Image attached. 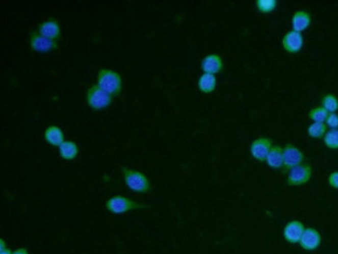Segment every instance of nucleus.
<instances>
[{"mask_svg":"<svg viewBox=\"0 0 338 254\" xmlns=\"http://www.w3.org/2000/svg\"><path fill=\"white\" fill-rule=\"evenodd\" d=\"M99 87L110 95H118L122 89L121 76L110 69H102L98 74Z\"/></svg>","mask_w":338,"mask_h":254,"instance_id":"1","label":"nucleus"},{"mask_svg":"<svg viewBox=\"0 0 338 254\" xmlns=\"http://www.w3.org/2000/svg\"><path fill=\"white\" fill-rule=\"evenodd\" d=\"M122 171L125 177V183L130 190L138 193H147L150 191L149 180L143 173L125 168Z\"/></svg>","mask_w":338,"mask_h":254,"instance_id":"2","label":"nucleus"},{"mask_svg":"<svg viewBox=\"0 0 338 254\" xmlns=\"http://www.w3.org/2000/svg\"><path fill=\"white\" fill-rule=\"evenodd\" d=\"M87 101L91 108L102 110L108 108L112 103V96L103 91L99 86H93L87 93Z\"/></svg>","mask_w":338,"mask_h":254,"instance_id":"3","label":"nucleus"},{"mask_svg":"<svg viewBox=\"0 0 338 254\" xmlns=\"http://www.w3.org/2000/svg\"><path fill=\"white\" fill-rule=\"evenodd\" d=\"M305 157L303 152L293 144H288L283 149V170L284 173L290 172L293 168L302 165Z\"/></svg>","mask_w":338,"mask_h":254,"instance_id":"4","label":"nucleus"},{"mask_svg":"<svg viewBox=\"0 0 338 254\" xmlns=\"http://www.w3.org/2000/svg\"><path fill=\"white\" fill-rule=\"evenodd\" d=\"M141 208H146V207L143 205H139V203L122 196L113 197L107 202V209L114 214H124L128 211L137 210Z\"/></svg>","mask_w":338,"mask_h":254,"instance_id":"5","label":"nucleus"},{"mask_svg":"<svg viewBox=\"0 0 338 254\" xmlns=\"http://www.w3.org/2000/svg\"><path fill=\"white\" fill-rule=\"evenodd\" d=\"M312 175V168L310 165H300L293 168L289 172L288 185L290 186H302L307 184Z\"/></svg>","mask_w":338,"mask_h":254,"instance_id":"6","label":"nucleus"},{"mask_svg":"<svg viewBox=\"0 0 338 254\" xmlns=\"http://www.w3.org/2000/svg\"><path fill=\"white\" fill-rule=\"evenodd\" d=\"M273 147V142L269 138H259L251 144L250 151L252 157L259 161V162H266L268 155Z\"/></svg>","mask_w":338,"mask_h":254,"instance_id":"7","label":"nucleus"},{"mask_svg":"<svg viewBox=\"0 0 338 254\" xmlns=\"http://www.w3.org/2000/svg\"><path fill=\"white\" fill-rule=\"evenodd\" d=\"M305 232L304 224L301 221L294 220L289 222L284 227L283 237L284 239L291 244L300 243V240Z\"/></svg>","mask_w":338,"mask_h":254,"instance_id":"8","label":"nucleus"},{"mask_svg":"<svg viewBox=\"0 0 338 254\" xmlns=\"http://www.w3.org/2000/svg\"><path fill=\"white\" fill-rule=\"evenodd\" d=\"M31 46L35 50V52L38 53H48L51 52V50H55L59 48L58 42L52 39H48L43 37L42 35H39L37 33H33L31 35Z\"/></svg>","mask_w":338,"mask_h":254,"instance_id":"9","label":"nucleus"},{"mask_svg":"<svg viewBox=\"0 0 338 254\" xmlns=\"http://www.w3.org/2000/svg\"><path fill=\"white\" fill-rule=\"evenodd\" d=\"M304 44L303 36L301 33L291 31L282 39V46L290 54H297L302 49Z\"/></svg>","mask_w":338,"mask_h":254,"instance_id":"10","label":"nucleus"},{"mask_svg":"<svg viewBox=\"0 0 338 254\" xmlns=\"http://www.w3.org/2000/svg\"><path fill=\"white\" fill-rule=\"evenodd\" d=\"M322 238L320 233L315 228H305V232L300 240V245L303 249L308 251H314L321 245Z\"/></svg>","mask_w":338,"mask_h":254,"instance_id":"11","label":"nucleus"},{"mask_svg":"<svg viewBox=\"0 0 338 254\" xmlns=\"http://www.w3.org/2000/svg\"><path fill=\"white\" fill-rule=\"evenodd\" d=\"M223 69V60L218 55L207 56L202 62V70L207 74H217Z\"/></svg>","mask_w":338,"mask_h":254,"instance_id":"12","label":"nucleus"},{"mask_svg":"<svg viewBox=\"0 0 338 254\" xmlns=\"http://www.w3.org/2000/svg\"><path fill=\"white\" fill-rule=\"evenodd\" d=\"M311 24V17L306 11H298L292 18L293 30L297 33H302L308 29Z\"/></svg>","mask_w":338,"mask_h":254,"instance_id":"13","label":"nucleus"},{"mask_svg":"<svg viewBox=\"0 0 338 254\" xmlns=\"http://www.w3.org/2000/svg\"><path fill=\"white\" fill-rule=\"evenodd\" d=\"M40 34L48 39H59L61 35V29L60 24L57 20H49L44 23H42L39 27Z\"/></svg>","mask_w":338,"mask_h":254,"instance_id":"14","label":"nucleus"},{"mask_svg":"<svg viewBox=\"0 0 338 254\" xmlns=\"http://www.w3.org/2000/svg\"><path fill=\"white\" fill-rule=\"evenodd\" d=\"M266 162L273 169L283 168V149L279 145L273 146Z\"/></svg>","mask_w":338,"mask_h":254,"instance_id":"15","label":"nucleus"},{"mask_svg":"<svg viewBox=\"0 0 338 254\" xmlns=\"http://www.w3.org/2000/svg\"><path fill=\"white\" fill-rule=\"evenodd\" d=\"M45 140L52 146H61L64 143V133L57 126H50L45 132Z\"/></svg>","mask_w":338,"mask_h":254,"instance_id":"16","label":"nucleus"},{"mask_svg":"<svg viewBox=\"0 0 338 254\" xmlns=\"http://www.w3.org/2000/svg\"><path fill=\"white\" fill-rule=\"evenodd\" d=\"M216 86H217V80L215 78V75H213V74L204 73L199 79V82H198L199 90L206 94L214 92L216 89Z\"/></svg>","mask_w":338,"mask_h":254,"instance_id":"17","label":"nucleus"},{"mask_svg":"<svg viewBox=\"0 0 338 254\" xmlns=\"http://www.w3.org/2000/svg\"><path fill=\"white\" fill-rule=\"evenodd\" d=\"M61 157L65 160H73L78 155V147L71 141H66L60 146Z\"/></svg>","mask_w":338,"mask_h":254,"instance_id":"18","label":"nucleus"},{"mask_svg":"<svg viewBox=\"0 0 338 254\" xmlns=\"http://www.w3.org/2000/svg\"><path fill=\"white\" fill-rule=\"evenodd\" d=\"M308 135L314 138V139H321L324 138V136L327 133V125L324 123H312L307 130Z\"/></svg>","mask_w":338,"mask_h":254,"instance_id":"19","label":"nucleus"},{"mask_svg":"<svg viewBox=\"0 0 338 254\" xmlns=\"http://www.w3.org/2000/svg\"><path fill=\"white\" fill-rule=\"evenodd\" d=\"M322 108L329 114L335 113L338 110V99L333 94H326L322 99Z\"/></svg>","mask_w":338,"mask_h":254,"instance_id":"20","label":"nucleus"},{"mask_svg":"<svg viewBox=\"0 0 338 254\" xmlns=\"http://www.w3.org/2000/svg\"><path fill=\"white\" fill-rule=\"evenodd\" d=\"M278 3L276 0H257L256 8L263 14H270L276 10Z\"/></svg>","mask_w":338,"mask_h":254,"instance_id":"21","label":"nucleus"},{"mask_svg":"<svg viewBox=\"0 0 338 254\" xmlns=\"http://www.w3.org/2000/svg\"><path fill=\"white\" fill-rule=\"evenodd\" d=\"M309 118L312 120V121H315L317 123H324L326 122L328 116H329V113L324 109V108H316L314 110H311L309 112Z\"/></svg>","mask_w":338,"mask_h":254,"instance_id":"22","label":"nucleus"},{"mask_svg":"<svg viewBox=\"0 0 338 254\" xmlns=\"http://www.w3.org/2000/svg\"><path fill=\"white\" fill-rule=\"evenodd\" d=\"M324 142L330 149H338V130H330L324 136Z\"/></svg>","mask_w":338,"mask_h":254,"instance_id":"23","label":"nucleus"},{"mask_svg":"<svg viewBox=\"0 0 338 254\" xmlns=\"http://www.w3.org/2000/svg\"><path fill=\"white\" fill-rule=\"evenodd\" d=\"M327 125L331 127V130H337L338 129V115L335 113L329 114L327 120Z\"/></svg>","mask_w":338,"mask_h":254,"instance_id":"24","label":"nucleus"},{"mask_svg":"<svg viewBox=\"0 0 338 254\" xmlns=\"http://www.w3.org/2000/svg\"><path fill=\"white\" fill-rule=\"evenodd\" d=\"M329 185L334 189H338V172H333L330 174Z\"/></svg>","mask_w":338,"mask_h":254,"instance_id":"25","label":"nucleus"},{"mask_svg":"<svg viewBox=\"0 0 338 254\" xmlns=\"http://www.w3.org/2000/svg\"><path fill=\"white\" fill-rule=\"evenodd\" d=\"M13 254H29V252H28V250H26V249H24V248H21V249H18V250H16Z\"/></svg>","mask_w":338,"mask_h":254,"instance_id":"26","label":"nucleus"},{"mask_svg":"<svg viewBox=\"0 0 338 254\" xmlns=\"http://www.w3.org/2000/svg\"><path fill=\"white\" fill-rule=\"evenodd\" d=\"M0 254H13V253L10 251V249L5 248V249H2V252H0Z\"/></svg>","mask_w":338,"mask_h":254,"instance_id":"27","label":"nucleus"}]
</instances>
